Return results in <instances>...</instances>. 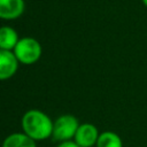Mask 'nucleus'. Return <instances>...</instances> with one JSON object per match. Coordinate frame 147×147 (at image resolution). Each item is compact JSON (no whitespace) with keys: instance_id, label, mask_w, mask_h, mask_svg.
<instances>
[{"instance_id":"obj_3","label":"nucleus","mask_w":147,"mask_h":147,"mask_svg":"<svg viewBox=\"0 0 147 147\" xmlns=\"http://www.w3.org/2000/svg\"><path fill=\"white\" fill-rule=\"evenodd\" d=\"M78 126H79V122L76 116L71 114L61 115L54 121L52 137L59 142L74 140Z\"/></svg>"},{"instance_id":"obj_4","label":"nucleus","mask_w":147,"mask_h":147,"mask_svg":"<svg viewBox=\"0 0 147 147\" xmlns=\"http://www.w3.org/2000/svg\"><path fill=\"white\" fill-rule=\"evenodd\" d=\"M100 132L98 127L92 123L79 124L77 132L74 137V141L80 147H94L96 145Z\"/></svg>"},{"instance_id":"obj_11","label":"nucleus","mask_w":147,"mask_h":147,"mask_svg":"<svg viewBox=\"0 0 147 147\" xmlns=\"http://www.w3.org/2000/svg\"><path fill=\"white\" fill-rule=\"evenodd\" d=\"M142 1V3L145 5V7H147V0H141Z\"/></svg>"},{"instance_id":"obj_6","label":"nucleus","mask_w":147,"mask_h":147,"mask_svg":"<svg viewBox=\"0 0 147 147\" xmlns=\"http://www.w3.org/2000/svg\"><path fill=\"white\" fill-rule=\"evenodd\" d=\"M24 11V0H0V18L16 20Z\"/></svg>"},{"instance_id":"obj_9","label":"nucleus","mask_w":147,"mask_h":147,"mask_svg":"<svg viewBox=\"0 0 147 147\" xmlns=\"http://www.w3.org/2000/svg\"><path fill=\"white\" fill-rule=\"evenodd\" d=\"M95 147H123V141L116 132L103 131L100 133Z\"/></svg>"},{"instance_id":"obj_1","label":"nucleus","mask_w":147,"mask_h":147,"mask_svg":"<svg viewBox=\"0 0 147 147\" xmlns=\"http://www.w3.org/2000/svg\"><path fill=\"white\" fill-rule=\"evenodd\" d=\"M54 121L42 110L30 109L24 113L21 119L22 131L34 141H42L53 133Z\"/></svg>"},{"instance_id":"obj_10","label":"nucleus","mask_w":147,"mask_h":147,"mask_svg":"<svg viewBox=\"0 0 147 147\" xmlns=\"http://www.w3.org/2000/svg\"><path fill=\"white\" fill-rule=\"evenodd\" d=\"M57 147H80L79 145H77L74 140H68V141H62L57 145Z\"/></svg>"},{"instance_id":"obj_5","label":"nucleus","mask_w":147,"mask_h":147,"mask_svg":"<svg viewBox=\"0 0 147 147\" xmlns=\"http://www.w3.org/2000/svg\"><path fill=\"white\" fill-rule=\"evenodd\" d=\"M20 62L13 51L0 49V80L11 78L18 70Z\"/></svg>"},{"instance_id":"obj_8","label":"nucleus","mask_w":147,"mask_h":147,"mask_svg":"<svg viewBox=\"0 0 147 147\" xmlns=\"http://www.w3.org/2000/svg\"><path fill=\"white\" fill-rule=\"evenodd\" d=\"M18 40V33L14 28L8 25H3L0 28V49L13 51Z\"/></svg>"},{"instance_id":"obj_2","label":"nucleus","mask_w":147,"mask_h":147,"mask_svg":"<svg viewBox=\"0 0 147 147\" xmlns=\"http://www.w3.org/2000/svg\"><path fill=\"white\" fill-rule=\"evenodd\" d=\"M13 52L21 64L30 65L36 63L40 59L42 48L37 39L32 37H23L20 38Z\"/></svg>"},{"instance_id":"obj_7","label":"nucleus","mask_w":147,"mask_h":147,"mask_svg":"<svg viewBox=\"0 0 147 147\" xmlns=\"http://www.w3.org/2000/svg\"><path fill=\"white\" fill-rule=\"evenodd\" d=\"M1 147H37V141L22 132H14L7 136Z\"/></svg>"}]
</instances>
